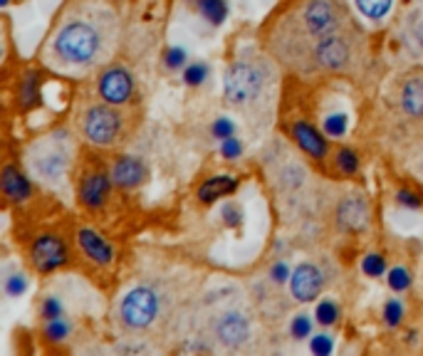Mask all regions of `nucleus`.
<instances>
[{"instance_id":"obj_18","label":"nucleus","mask_w":423,"mask_h":356,"mask_svg":"<svg viewBox=\"0 0 423 356\" xmlns=\"http://www.w3.org/2000/svg\"><path fill=\"white\" fill-rule=\"evenodd\" d=\"M235 191H238V178L228 176V173H218V176L206 178V184L199 189V200L203 205H210L218 198L235 193Z\"/></svg>"},{"instance_id":"obj_6","label":"nucleus","mask_w":423,"mask_h":356,"mask_svg":"<svg viewBox=\"0 0 423 356\" xmlns=\"http://www.w3.org/2000/svg\"><path fill=\"white\" fill-rule=\"evenodd\" d=\"M347 15L337 0H307L302 11V25L312 40L335 35L344 25Z\"/></svg>"},{"instance_id":"obj_7","label":"nucleus","mask_w":423,"mask_h":356,"mask_svg":"<svg viewBox=\"0 0 423 356\" xmlns=\"http://www.w3.org/2000/svg\"><path fill=\"white\" fill-rule=\"evenodd\" d=\"M27 257H30V265L35 267L37 273L50 275L67 265L69 250L62 235H58V233H40V235L30 242Z\"/></svg>"},{"instance_id":"obj_14","label":"nucleus","mask_w":423,"mask_h":356,"mask_svg":"<svg viewBox=\"0 0 423 356\" xmlns=\"http://www.w3.org/2000/svg\"><path fill=\"white\" fill-rule=\"evenodd\" d=\"M290 131H293L295 144H297L307 156L317 158V161H324V158H327V153H329L327 134L317 131V126L307 124V121H295Z\"/></svg>"},{"instance_id":"obj_23","label":"nucleus","mask_w":423,"mask_h":356,"mask_svg":"<svg viewBox=\"0 0 423 356\" xmlns=\"http://www.w3.org/2000/svg\"><path fill=\"white\" fill-rule=\"evenodd\" d=\"M340 315H342L340 304H337L335 299H329V297L319 299L317 307H314V320H317V324H322V327L337 324V322H340Z\"/></svg>"},{"instance_id":"obj_24","label":"nucleus","mask_w":423,"mask_h":356,"mask_svg":"<svg viewBox=\"0 0 423 356\" xmlns=\"http://www.w3.org/2000/svg\"><path fill=\"white\" fill-rule=\"evenodd\" d=\"M335 163H337V168H340V171L344 173V176H354V173H359V166H361L359 153H356L351 146H342V149H337V153H335Z\"/></svg>"},{"instance_id":"obj_43","label":"nucleus","mask_w":423,"mask_h":356,"mask_svg":"<svg viewBox=\"0 0 423 356\" xmlns=\"http://www.w3.org/2000/svg\"><path fill=\"white\" fill-rule=\"evenodd\" d=\"M0 3H3V6H8V3H11V0H0Z\"/></svg>"},{"instance_id":"obj_35","label":"nucleus","mask_w":423,"mask_h":356,"mask_svg":"<svg viewBox=\"0 0 423 356\" xmlns=\"http://www.w3.org/2000/svg\"><path fill=\"white\" fill-rule=\"evenodd\" d=\"M163 64L171 72H178V69H183L188 64V53L183 48H178V45H173V48H168L163 53Z\"/></svg>"},{"instance_id":"obj_41","label":"nucleus","mask_w":423,"mask_h":356,"mask_svg":"<svg viewBox=\"0 0 423 356\" xmlns=\"http://www.w3.org/2000/svg\"><path fill=\"white\" fill-rule=\"evenodd\" d=\"M282 184L288 186V189H300V186L304 184V171L293 163V166H288L285 173H282Z\"/></svg>"},{"instance_id":"obj_33","label":"nucleus","mask_w":423,"mask_h":356,"mask_svg":"<svg viewBox=\"0 0 423 356\" xmlns=\"http://www.w3.org/2000/svg\"><path fill=\"white\" fill-rule=\"evenodd\" d=\"M382 317H384V324L387 327H398L403 322V302L401 299H389L387 304H384V312H382Z\"/></svg>"},{"instance_id":"obj_26","label":"nucleus","mask_w":423,"mask_h":356,"mask_svg":"<svg viewBox=\"0 0 423 356\" xmlns=\"http://www.w3.org/2000/svg\"><path fill=\"white\" fill-rule=\"evenodd\" d=\"M208 74H210V67L206 62H188L186 67L181 69V79H183V84H188V87H201V84L208 79Z\"/></svg>"},{"instance_id":"obj_30","label":"nucleus","mask_w":423,"mask_h":356,"mask_svg":"<svg viewBox=\"0 0 423 356\" xmlns=\"http://www.w3.org/2000/svg\"><path fill=\"white\" fill-rule=\"evenodd\" d=\"M361 273L366 278H382L387 273V257L382 252H369V255L361 260Z\"/></svg>"},{"instance_id":"obj_29","label":"nucleus","mask_w":423,"mask_h":356,"mask_svg":"<svg viewBox=\"0 0 423 356\" xmlns=\"http://www.w3.org/2000/svg\"><path fill=\"white\" fill-rule=\"evenodd\" d=\"M347 126H349V116L340 111V114H329L327 119H324L322 129L329 139H342L347 134Z\"/></svg>"},{"instance_id":"obj_9","label":"nucleus","mask_w":423,"mask_h":356,"mask_svg":"<svg viewBox=\"0 0 423 356\" xmlns=\"http://www.w3.org/2000/svg\"><path fill=\"white\" fill-rule=\"evenodd\" d=\"M312 60L317 67L327 69V72H342V69H347V64L351 60L349 40L342 32L319 37V40H314Z\"/></svg>"},{"instance_id":"obj_28","label":"nucleus","mask_w":423,"mask_h":356,"mask_svg":"<svg viewBox=\"0 0 423 356\" xmlns=\"http://www.w3.org/2000/svg\"><path fill=\"white\" fill-rule=\"evenodd\" d=\"M387 285L389 289L396 294L406 292V289L411 287V273H408L406 267H391L387 273Z\"/></svg>"},{"instance_id":"obj_5","label":"nucleus","mask_w":423,"mask_h":356,"mask_svg":"<svg viewBox=\"0 0 423 356\" xmlns=\"http://www.w3.org/2000/svg\"><path fill=\"white\" fill-rule=\"evenodd\" d=\"M159 317V294L149 285H139L124 294L119 304V322L124 329H147Z\"/></svg>"},{"instance_id":"obj_3","label":"nucleus","mask_w":423,"mask_h":356,"mask_svg":"<svg viewBox=\"0 0 423 356\" xmlns=\"http://www.w3.org/2000/svg\"><path fill=\"white\" fill-rule=\"evenodd\" d=\"M267 84V74L260 64L255 62H233L223 77V92L225 100L238 109H248V107L257 104Z\"/></svg>"},{"instance_id":"obj_36","label":"nucleus","mask_w":423,"mask_h":356,"mask_svg":"<svg viewBox=\"0 0 423 356\" xmlns=\"http://www.w3.org/2000/svg\"><path fill=\"white\" fill-rule=\"evenodd\" d=\"M210 134H213V139H230L238 134V126H235V121L230 119V116H218V119L210 124Z\"/></svg>"},{"instance_id":"obj_37","label":"nucleus","mask_w":423,"mask_h":356,"mask_svg":"<svg viewBox=\"0 0 423 356\" xmlns=\"http://www.w3.org/2000/svg\"><path fill=\"white\" fill-rule=\"evenodd\" d=\"M309 349H312V354H317V356H329L332 351H335V339H332V334L322 331V334L312 336Z\"/></svg>"},{"instance_id":"obj_42","label":"nucleus","mask_w":423,"mask_h":356,"mask_svg":"<svg viewBox=\"0 0 423 356\" xmlns=\"http://www.w3.org/2000/svg\"><path fill=\"white\" fill-rule=\"evenodd\" d=\"M290 278H293V270H290L288 262H285V260L275 262V265L270 267V280H272V282H275V285L288 282Z\"/></svg>"},{"instance_id":"obj_38","label":"nucleus","mask_w":423,"mask_h":356,"mask_svg":"<svg viewBox=\"0 0 423 356\" xmlns=\"http://www.w3.org/2000/svg\"><path fill=\"white\" fill-rule=\"evenodd\" d=\"M394 198H396V203L401 205V208H406V210H418L423 205L421 196H418L416 191H408V189H398Z\"/></svg>"},{"instance_id":"obj_19","label":"nucleus","mask_w":423,"mask_h":356,"mask_svg":"<svg viewBox=\"0 0 423 356\" xmlns=\"http://www.w3.org/2000/svg\"><path fill=\"white\" fill-rule=\"evenodd\" d=\"M401 109L411 119H423V77H408L401 87Z\"/></svg>"},{"instance_id":"obj_2","label":"nucleus","mask_w":423,"mask_h":356,"mask_svg":"<svg viewBox=\"0 0 423 356\" xmlns=\"http://www.w3.org/2000/svg\"><path fill=\"white\" fill-rule=\"evenodd\" d=\"M69 163H72V144L65 129H58L50 137L40 139L27 151V166L32 176L40 178L47 186H60L67 178Z\"/></svg>"},{"instance_id":"obj_16","label":"nucleus","mask_w":423,"mask_h":356,"mask_svg":"<svg viewBox=\"0 0 423 356\" xmlns=\"http://www.w3.org/2000/svg\"><path fill=\"white\" fill-rule=\"evenodd\" d=\"M337 223L342 231L347 233H359L369 223V205L361 196H347L337 208Z\"/></svg>"},{"instance_id":"obj_17","label":"nucleus","mask_w":423,"mask_h":356,"mask_svg":"<svg viewBox=\"0 0 423 356\" xmlns=\"http://www.w3.org/2000/svg\"><path fill=\"white\" fill-rule=\"evenodd\" d=\"M0 186H3V196L8 198V203H25L32 196V181L15 166V163H6L3 173H0Z\"/></svg>"},{"instance_id":"obj_27","label":"nucleus","mask_w":423,"mask_h":356,"mask_svg":"<svg viewBox=\"0 0 423 356\" xmlns=\"http://www.w3.org/2000/svg\"><path fill=\"white\" fill-rule=\"evenodd\" d=\"M42 336H45V339L50 341V344H60V341H65V339L69 336V322L65 320V317H60V320L45 322Z\"/></svg>"},{"instance_id":"obj_32","label":"nucleus","mask_w":423,"mask_h":356,"mask_svg":"<svg viewBox=\"0 0 423 356\" xmlns=\"http://www.w3.org/2000/svg\"><path fill=\"white\" fill-rule=\"evenodd\" d=\"M40 317H42L45 322L60 320V317H65V304H62V299L55 297V294H47V297L40 302Z\"/></svg>"},{"instance_id":"obj_34","label":"nucleus","mask_w":423,"mask_h":356,"mask_svg":"<svg viewBox=\"0 0 423 356\" xmlns=\"http://www.w3.org/2000/svg\"><path fill=\"white\" fill-rule=\"evenodd\" d=\"M406 35H408V40H411L413 48L423 53V13H413V15L408 18Z\"/></svg>"},{"instance_id":"obj_40","label":"nucleus","mask_w":423,"mask_h":356,"mask_svg":"<svg viewBox=\"0 0 423 356\" xmlns=\"http://www.w3.org/2000/svg\"><path fill=\"white\" fill-rule=\"evenodd\" d=\"M220 153H223V158H228V161H235V158H241V153H243V142H241L238 137L223 139V142H220Z\"/></svg>"},{"instance_id":"obj_11","label":"nucleus","mask_w":423,"mask_h":356,"mask_svg":"<svg viewBox=\"0 0 423 356\" xmlns=\"http://www.w3.org/2000/svg\"><path fill=\"white\" fill-rule=\"evenodd\" d=\"M97 89H100V97L107 104L121 107L134 95V79H131V74L126 72L124 67L114 64V67H107L105 72H102L100 82H97Z\"/></svg>"},{"instance_id":"obj_39","label":"nucleus","mask_w":423,"mask_h":356,"mask_svg":"<svg viewBox=\"0 0 423 356\" xmlns=\"http://www.w3.org/2000/svg\"><path fill=\"white\" fill-rule=\"evenodd\" d=\"M220 215H223V223L228 228L243 226V208L238 203H225L223 208H220Z\"/></svg>"},{"instance_id":"obj_12","label":"nucleus","mask_w":423,"mask_h":356,"mask_svg":"<svg viewBox=\"0 0 423 356\" xmlns=\"http://www.w3.org/2000/svg\"><path fill=\"white\" fill-rule=\"evenodd\" d=\"M324 287V273L314 262H300L290 278V292L297 302H314Z\"/></svg>"},{"instance_id":"obj_10","label":"nucleus","mask_w":423,"mask_h":356,"mask_svg":"<svg viewBox=\"0 0 423 356\" xmlns=\"http://www.w3.org/2000/svg\"><path fill=\"white\" fill-rule=\"evenodd\" d=\"M213 336L225 349H241L250 339V322L238 309H228L213 322Z\"/></svg>"},{"instance_id":"obj_4","label":"nucleus","mask_w":423,"mask_h":356,"mask_svg":"<svg viewBox=\"0 0 423 356\" xmlns=\"http://www.w3.org/2000/svg\"><path fill=\"white\" fill-rule=\"evenodd\" d=\"M82 134L94 146H112L124 134V116L114 104H94L82 116Z\"/></svg>"},{"instance_id":"obj_13","label":"nucleus","mask_w":423,"mask_h":356,"mask_svg":"<svg viewBox=\"0 0 423 356\" xmlns=\"http://www.w3.org/2000/svg\"><path fill=\"white\" fill-rule=\"evenodd\" d=\"M109 173L116 189H124V191L139 189L149 176L147 163L136 156H116L114 161H112Z\"/></svg>"},{"instance_id":"obj_20","label":"nucleus","mask_w":423,"mask_h":356,"mask_svg":"<svg viewBox=\"0 0 423 356\" xmlns=\"http://www.w3.org/2000/svg\"><path fill=\"white\" fill-rule=\"evenodd\" d=\"M18 104L25 111L40 104V74L35 69L25 72L20 82H18Z\"/></svg>"},{"instance_id":"obj_21","label":"nucleus","mask_w":423,"mask_h":356,"mask_svg":"<svg viewBox=\"0 0 423 356\" xmlns=\"http://www.w3.org/2000/svg\"><path fill=\"white\" fill-rule=\"evenodd\" d=\"M196 8H199L201 18L208 20L213 27L223 25L225 18H228V3L225 0H196Z\"/></svg>"},{"instance_id":"obj_22","label":"nucleus","mask_w":423,"mask_h":356,"mask_svg":"<svg viewBox=\"0 0 423 356\" xmlns=\"http://www.w3.org/2000/svg\"><path fill=\"white\" fill-rule=\"evenodd\" d=\"M354 3H356V11H359L366 20H374V22L384 20L394 6V0H354Z\"/></svg>"},{"instance_id":"obj_25","label":"nucleus","mask_w":423,"mask_h":356,"mask_svg":"<svg viewBox=\"0 0 423 356\" xmlns=\"http://www.w3.org/2000/svg\"><path fill=\"white\" fill-rule=\"evenodd\" d=\"M27 287H30V280H27V275L20 273V270H11V273H6V278H3V289H6L8 297H22V294L27 292Z\"/></svg>"},{"instance_id":"obj_31","label":"nucleus","mask_w":423,"mask_h":356,"mask_svg":"<svg viewBox=\"0 0 423 356\" xmlns=\"http://www.w3.org/2000/svg\"><path fill=\"white\" fill-rule=\"evenodd\" d=\"M312 327H314L312 317L304 315V312H300V315H295L293 322H290V336L297 339V341L309 339V336H312Z\"/></svg>"},{"instance_id":"obj_15","label":"nucleus","mask_w":423,"mask_h":356,"mask_svg":"<svg viewBox=\"0 0 423 356\" xmlns=\"http://www.w3.org/2000/svg\"><path fill=\"white\" fill-rule=\"evenodd\" d=\"M77 245L82 247V252L94 262V265L107 267L114 262V247L107 238H102L92 228H79L77 231Z\"/></svg>"},{"instance_id":"obj_8","label":"nucleus","mask_w":423,"mask_h":356,"mask_svg":"<svg viewBox=\"0 0 423 356\" xmlns=\"http://www.w3.org/2000/svg\"><path fill=\"white\" fill-rule=\"evenodd\" d=\"M114 186L112 173L105 171L100 163H89L82 168L77 181V200L87 210H100L109 200V191Z\"/></svg>"},{"instance_id":"obj_1","label":"nucleus","mask_w":423,"mask_h":356,"mask_svg":"<svg viewBox=\"0 0 423 356\" xmlns=\"http://www.w3.org/2000/svg\"><path fill=\"white\" fill-rule=\"evenodd\" d=\"M109 20L100 15L67 18L50 40V57L62 67H92L109 50Z\"/></svg>"}]
</instances>
